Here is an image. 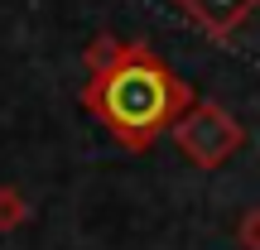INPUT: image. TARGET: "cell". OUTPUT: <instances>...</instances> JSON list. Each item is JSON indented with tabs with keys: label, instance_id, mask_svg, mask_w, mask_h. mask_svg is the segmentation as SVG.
Instances as JSON below:
<instances>
[{
	"label": "cell",
	"instance_id": "obj_3",
	"mask_svg": "<svg viewBox=\"0 0 260 250\" xmlns=\"http://www.w3.org/2000/svg\"><path fill=\"white\" fill-rule=\"evenodd\" d=\"M183 10H188L203 29L226 34V29H236V24L255 10V0H183Z\"/></svg>",
	"mask_w": 260,
	"mask_h": 250
},
{
	"label": "cell",
	"instance_id": "obj_4",
	"mask_svg": "<svg viewBox=\"0 0 260 250\" xmlns=\"http://www.w3.org/2000/svg\"><path fill=\"white\" fill-rule=\"evenodd\" d=\"M29 207L24 197H19V188H0V231H15V226H24Z\"/></svg>",
	"mask_w": 260,
	"mask_h": 250
},
{
	"label": "cell",
	"instance_id": "obj_2",
	"mask_svg": "<svg viewBox=\"0 0 260 250\" xmlns=\"http://www.w3.org/2000/svg\"><path fill=\"white\" fill-rule=\"evenodd\" d=\"M174 139H178V149H183L193 164L212 168V164H222V159L241 145V130H236V121L226 111H217V106H198L193 116H183V121L174 125Z\"/></svg>",
	"mask_w": 260,
	"mask_h": 250
},
{
	"label": "cell",
	"instance_id": "obj_6",
	"mask_svg": "<svg viewBox=\"0 0 260 250\" xmlns=\"http://www.w3.org/2000/svg\"><path fill=\"white\" fill-rule=\"evenodd\" d=\"M246 241H251V250H260V217L246 222Z\"/></svg>",
	"mask_w": 260,
	"mask_h": 250
},
{
	"label": "cell",
	"instance_id": "obj_1",
	"mask_svg": "<svg viewBox=\"0 0 260 250\" xmlns=\"http://www.w3.org/2000/svg\"><path fill=\"white\" fill-rule=\"evenodd\" d=\"M183 101H188V87H178L159 63L140 58V48L87 96V106L106 116V125L116 130L121 145H149L154 130L174 121V111Z\"/></svg>",
	"mask_w": 260,
	"mask_h": 250
},
{
	"label": "cell",
	"instance_id": "obj_5",
	"mask_svg": "<svg viewBox=\"0 0 260 250\" xmlns=\"http://www.w3.org/2000/svg\"><path fill=\"white\" fill-rule=\"evenodd\" d=\"M121 63H125V53H121V44H116V39H102V44L92 48V67H96V73L106 67V77H111Z\"/></svg>",
	"mask_w": 260,
	"mask_h": 250
}]
</instances>
